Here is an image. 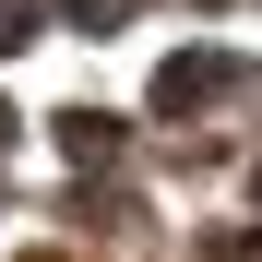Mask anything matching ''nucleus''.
<instances>
[{
    "label": "nucleus",
    "mask_w": 262,
    "mask_h": 262,
    "mask_svg": "<svg viewBox=\"0 0 262 262\" xmlns=\"http://www.w3.org/2000/svg\"><path fill=\"white\" fill-rule=\"evenodd\" d=\"M214 83H227V60H167L155 96H167V107H191V96H214Z\"/></svg>",
    "instance_id": "nucleus-1"
}]
</instances>
